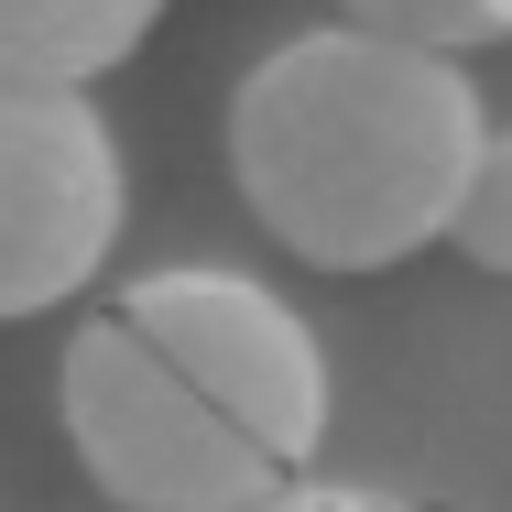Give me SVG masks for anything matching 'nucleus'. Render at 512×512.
<instances>
[{
    "label": "nucleus",
    "instance_id": "f257e3e1",
    "mask_svg": "<svg viewBox=\"0 0 512 512\" xmlns=\"http://www.w3.org/2000/svg\"><path fill=\"white\" fill-rule=\"evenodd\" d=\"M55 404L77 469L131 512H251L327 436V349L251 273H142L66 327Z\"/></svg>",
    "mask_w": 512,
    "mask_h": 512
},
{
    "label": "nucleus",
    "instance_id": "f03ea898",
    "mask_svg": "<svg viewBox=\"0 0 512 512\" xmlns=\"http://www.w3.org/2000/svg\"><path fill=\"white\" fill-rule=\"evenodd\" d=\"M491 142L458 55L316 22L229 88V175L251 218L316 273H393L447 240V207Z\"/></svg>",
    "mask_w": 512,
    "mask_h": 512
},
{
    "label": "nucleus",
    "instance_id": "7ed1b4c3",
    "mask_svg": "<svg viewBox=\"0 0 512 512\" xmlns=\"http://www.w3.org/2000/svg\"><path fill=\"white\" fill-rule=\"evenodd\" d=\"M131 218V164L88 88H0V327L88 295Z\"/></svg>",
    "mask_w": 512,
    "mask_h": 512
},
{
    "label": "nucleus",
    "instance_id": "20e7f679",
    "mask_svg": "<svg viewBox=\"0 0 512 512\" xmlns=\"http://www.w3.org/2000/svg\"><path fill=\"white\" fill-rule=\"evenodd\" d=\"M153 22L164 0H0V88H88Z\"/></svg>",
    "mask_w": 512,
    "mask_h": 512
},
{
    "label": "nucleus",
    "instance_id": "39448f33",
    "mask_svg": "<svg viewBox=\"0 0 512 512\" xmlns=\"http://www.w3.org/2000/svg\"><path fill=\"white\" fill-rule=\"evenodd\" d=\"M447 251L480 262V273H512V131L480 142L469 186H458V207H447Z\"/></svg>",
    "mask_w": 512,
    "mask_h": 512
},
{
    "label": "nucleus",
    "instance_id": "423d86ee",
    "mask_svg": "<svg viewBox=\"0 0 512 512\" xmlns=\"http://www.w3.org/2000/svg\"><path fill=\"white\" fill-rule=\"evenodd\" d=\"M349 33H382V44H425V55H469L491 44V11L480 0H338Z\"/></svg>",
    "mask_w": 512,
    "mask_h": 512
},
{
    "label": "nucleus",
    "instance_id": "0eeeda50",
    "mask_svg": "<svg viewBox=\"0 0 512 512\" xmlns=\"http://www.w3.org/2000/svg\"><path fill=\"white\" fill-rule=\"evenodd\" d=\"M251 512H414L393 491H360V480H284V491H262Z\"/></svg>",
    "mask_w": 512,
    "mask_h": 512
},
{
    "label": "nucleus",
    "instance_id": "6e6552de",
    "mask_svg": "<svg viewBox=\"0 0 512 512\" xmlns=\"http://www.w3.org/2000/svg\"><path fill=\"white\" fill-rule=\"evenodd\" d=\"M480 11H491V33H512V0H480Z\"/></svg>",
    "mask_w": 512,
    "mask_h": 512
}]
</instances>
